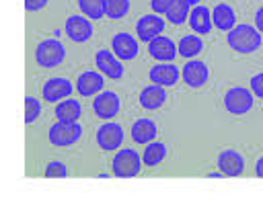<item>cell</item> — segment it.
Instances as JSON below:
<instances>
[{
    "mask_svg": "<svg viewBox=\"0 0 263 203\" xmlns=\"http://www.w3.org/2000/svg\"><path fill=\"white\" fill-rule=\"evenodd\" d=\"M195 4H197V0H171L164 16L173 25H183L187 21V16H189L191 6H195Z\"/></svg>",
    "mask_w": 263,
    "mask_h": 203,
    "instance_id": "cell-22",
    "label": "cell"
},
{
    "mask_svg": "<svg viewBox=\"0 0 263 203\" xmlns=\"http://www.w3.org/2000/svg\"><path fill=\"white\" fill-rule=\"evenodd\" d=\"M251 92H253V96H257V98H263V72L261 74H255L253 78H251Z\"/></svg>",
    "mask_w": 263,
    "mask_h": 203,
    "instance_id": "cell-30",
    "label": "cell"
},
{
    "mask_svg": "<svg viewBox=\"0 0 263 203\" xmlns=\"http://www.w3.org/2000/svg\"><path fill=\"white\" fill-rule=\"evenodd\" d=\"M164 31V21L158 14H144L138 18L136 23V35L140 37V41H152L154 37H158Z\"/></svg>",
    "mask_w": 263,
    "mask_h": 203,
    "instance_id": "cell-10",
    "label": "cell"
},
{
    "mask_svg": "<svg viewBox=\"0 0 263 203\" xmlns=\"http://www.w3.org/2000/svg\"><path fill=\"white\" fill-rule=\"evenodd\" d=\"M103 86H105L103 74L92 72V70L82 72V74L78 76V80H76V90H78V94H80V96H92V94L101 92V90H103Z\"/></svg>",
    "mask_w": 263,
    "mask_h": 203,
    "instance_id": "cell-18",
    "label": "cell"
},
{
    "mask_svg": "<svg viewBox=\"0 0 263 203\" xmlns=\"http://www.w3.org/2000/svg\"><path fill=\"white\" fill-rule=\"evenodd\" d=\"M216 164H218V170L224 176H240L242 170H245V158L236 150H224V152H220Z\"/></svg>",
    "mask_w": 263,
    "mask_h": 203,
    "instance_id": "cell-13",
    "label": "cell"
},
{
    "mask_svg": "<svg viewBox=\"0 0 263 203\" xmlns=\"http://www.w3.org/2000/svg\"><path fill=\"white\" fill-rule=\"evenodd\" d=\"M72 90H74V86L70 84V80L58 76V78H49V80L41 86V96H43V100H47V103H58V100L70 96Z\"/></svg>",
    "mask_w": 263,
    "mask_h": 203,
    "instance_id": "cell-11",
    "label": "cell"
},
{
    "mask_svg": "<svg viewBox=\"0 0 263 203\" xmlns=\"http://www.w3.org/2000/svg\"><path fill=\"white\" fill-rule=\"evenodd\" d=\"M105 2L107 0H78V8L84 16L99 21L105 16Z\"/></svg>",
    "mask_w": 263,
    "mask_h": 203,
    "instance_id": "cell-26",
    "label": "cell"
},
{
    "mask_svg": "<svg viewBox=\"0 0 263 203\" xmlns=\"http://www.w3.org/2000/svg\"><path fill=\"white\" fill-rule=\"evenodd\" d=\"M66 35L74 43H84V41H88L92 37V23L88 21V16L72 14L66 21Z\"/></svg>",
    "mask_w": 263,
    "mask_h": 203,
    "instance_id": "cell-8",
    "label": "cell"
},
{
    "mask_svg": "<svg viewBox=\"0 0 263 203\" xmlns=\"http://www.w3.org/2000/svg\"><path fill=\"white\" fill-rule=\"evenodd\" d=\"M129 10V0H107L105 2V16L117 21L123 18Z\"/></svg>",
    "mask_w": 263,
    "mask_h": 203,
    "instance_id": "cell-27",
    "label": "cell"
},
{
    "mask_svg": "<svg viewBox=\"0 0 263 203\" xmlns=\"http://www.w3.org/2000/svg\"><path fill=\"white\" fill-rule=\"evenodd\" d=\"M49 0H25V8L29 12H35V10H41Z\"/></svg>",
    "mask_w": 263,
    "mask_h": 203,
    "instance_id": "cell-32",
    "label": "cell"
},
{
    "mask_svg": "<svg viewBox=\"0 0 263 203\" xmlns=\"http://www.w3.org/2000/svg\"><path fill=\"white\" fill-rule=\"evenodd\" d=\"M253 103H255L253 92L242 88V86H232L224 94V107H226V111L230 115H245V113H249L253 109Z\"/></svg>",
    "mask_w": 263,
    "mask_h": 203,
    "instance_id": "cell-4",
    "label": "cell"
},
{
    "mask_svg": "<svg viewBox=\"0 0 263 203\" xmlns=\"http://www.w3.org/2000/svg\"><path fill=\"white\" fill-rule=\"evenodd\" d=\"M158 135V127L152 119H138L132 125V139L136 144H150Z\"/></svg>",
    "mask_w": 263,
    "mask_h": 203,
    "instance_id": "cell-21",
    "label": "cell"
},
{
    "mask_svg": "<svg viewBox=\"0 0 263 203\" xmlns=\"http://www.w3.org/2000/svg\"><path fill=\"white\" fill-rule=\"evenodd\" d=\"M148 78H150L154 84L168 88V86H175V84H177V80H179V68L173 66V64L160 62V64H156V66L150 68Z\"/></svg>",
    "mask_w": 263,
    "mask_h": 203,
    "instance_id": "cell-17",
    "label": "cell"
},
{
    "mask_svg": "<svg viewBox=\"0 0 263 203\" xmlns=\"http://www.w3.org/2000/svg\"><path fill=\"white\" fill-rule=\"evenodd\" d=\"M82 115V107L78 100L74 98H68V100H60L58 107H55V117L58 121H64V123H78Z\"/></svg>",
    "mask_w": 263,
    "mask_h": 203,
    "instance_id": "cell-23",
    "label": "cell"
},
{
    "mask_svg": "<svg viewBox=\"0 0 263 203\" xmlns=\"http://www.w3.org/2000/svg\"><path fill=\"white\" fill-rule=\"evenodd\" d=\"M185 84L189 88H201L208 78H210V72H208V66L203 62H197V59H189L185 66H183V72H181Z\"/></svg>",
    "mask_w": 263,
    "mask_h": 203,
    "instance_id": "cell-12",
    "label": "cell"
},
{
    "mask_svg": "<svg viewBox=\"0 0 263 203\" xmlns=\"http://www.w3.org/2000/svg\"><path fill=\"white\" fill-rule=\"evenodd\" d=\"M43 176H47V178H64V176H68V168H66V164L62 160H51V162H47V166L43 170Z\"/></svg>",
    "mask_w": 263,
    "mask_h": 203,
    "instance_id": "cell-29",
    "label": "cell"
},
{
    "mask_svg": "<svg viewBox=\"0 0 263 203\" xmlns=\"http://www.w3.org/2000/svg\"><path fill=\"white\" fill-rule=\"evenodd\" d=\"M255 174L259 176V178H263V156L257 160V164H255Z\"/></svg>",
    "mask_w": 263,
    "mask_h": 203,
    "instance_id": "cell-34",
    "label": "cell"
},
{
    "mask_svg": "<svg viewBox=\"0 0 263 203\" xmlns=\"http://www.w3.org/2000/svg\"><path fill=\"white\" fill-rule=\"evenodd\" d=\"M82 135V125L80 123H64L58 121L49 127V141L58 148H68L76 144Z\"/></svg>",
    "mask_w": 263,
    "mask_h": 203,
    "instance_id": "cell-5",
    "label": "cell"
},
{
    "mask_svg": "<svg viewBox=\"0 0 263 203\" xmlns=\"http://www.w3.org/2000/svg\"><path fill=\"white\" fill-rule=\"evenodd\" d=\"M119 107H121V100L119 96L113 92V90H103L95 100H92V111L99 119H113L117 113H119Z\"/></svg>",
    "mask_w": 263,
    "mask_h": 203,
    "instance_id": "cell-7",
    "label": "cell"
},
{
    "mask_svg": "<svg viewBox=\"0 0 263 203\" xmlns=\"http://www.w3.org/2000/svg\"><path fill=\"white\" fill-rule=\"evenodd\" d=\"M201 49H203V41L197 35H185L177 45V51L183 57H195L197 53H201Z\"/></svg>",
    "mask_w": 263,
    "mask_h": 203,
    "instance_id": "cell-25",
    "label": "cell"
},
{
    "mask_svg": "<svg viewBox=\"0 0 263 203\" xmlns=\"http://www.w3.org/2000/svg\"><path fill=\"white\" fill-rule=\"evenodd\" d=\"M95 64H97L99 72L111 80H119L123 76V66H121L119 57L115 53H111L109 49H99L95 55Z\"/></svg>",
    "mask_w": 263,
    "mask_h": 203,
    "instance_id": "cell-9",
    "label": "cell"
},
{
    "mask_svg": "<svg viewBox=\"0 0 263 203\" xmlns=\"http://www.w3.org/2000/svg\"><path fill=\"white\" fill-rule=\"evenodd\" d=\"M220 176H224L220 170H218V172H208V178H220Z\"/></svg>",
    "mask_w": 263,
    "mask_h": 203,
    "instance_id": "cell-35",
    "label": "cell"
},
{
    "mask_svg": "<svg viewBox=\"0 0 263 203\" xmlns=\"http://www.w3.org/2000/svg\"><path fill=\"white\" fill-rule=\"evenodd\" d=\"M212 23H214L216 29L228 33L236 25V12H234V8L230 4H226V2L216 4L214 10H212Z\"/></svg>",
    "mask_w": 263,
    "mask_h": 203,
    "instance_id": "cell-19",
    "label": "cell"
},
{
    "mask_svg": "<svg viewBox=\"0 0 263 203\" xmlns=\"http://www.w3.org/2000/svg\"><path fill=\"white\" fill-rule=\"evenodd\" d=\"M123 137H125V133H123V127L119 123L109 121L97 129V144L101 150H107V152L117 150L123 144Z\"/></svg>",
    "mask_w": 263,
    "mask_h": 203,
    "instance_id": "cell-6",
    "label": "cell"
},
{
    "mask_svg": "<svg viewBox=\"0 0 263 203\" xmlns=\"http://www.w3.org/2000/svg\"><path fill=\"white\" fill-rule=\"evenodd\" d=\"M166 158V146L162 141H150L146 144V150L142 154L144 166H158Z\"/></svg>",
    "mask_w": 263,
    "mask_h": 203,
    "instance_id": "cell-24",
    "label": "cell"
},
{
    "mask_svg": "<svg viewBox=\"0 0 263 203\" xmlns=\"http://www.w3.org/2000/svg\"><path fill=\"white\" fill-rule=\"evenodd\" d=\"M187 21H189V27H191L197 35H208V33L212 31V25H214V23H212V12H210V8L203 6V4L191 6Z\"/></svg>",
    "mask_w": 263,
    "mask_h": 203,
    "instance_id": "cell-16",
    "label": "cell"
},
{
    "mask_svg": "<svg viewBox=\"0 0 263 203\" xmlns=\"http://www.w3.org/2000/svg\"><path fill=\"white\" fill-rule=\"evenodd\" d=\"M148 51L158 62H173L179 53L175 41L171 37H164V35H158L152 41H148Z\"/></svg>",
    "mask_w": 263,
    "mask_h": 203,
    "instance_id": "cell-14",
    "label": "cell"
},
{
    "mask_svg": "<svg viewBox=\"0 0 263 203\" xmlns=\"http://www.w3.org/2000/svg\"><path fill=\"white\" fill-rule=\"evenodd\" d=\"M41 115V103L35 96H25V123L31 125Z\"/></svg>",
    "mask_w": 263,
    "mask_h": 203,
    "instance_id": "cell-28",
    "label": "cell"
},
{
    "mask_svg": "<svg viewBox=\"0 0 263 203\" xmlns=\"http://www.w3.org/2000/svg\"><path fill=\"white\" fill-rule=\"evenodd\" d=\"M142 158L136 150L132 148H125V150H119L111 162L113 166V174L119 176V178H132V176H138L140 170H142Z\"/></svg>",
    "mask_w": 263,
    "mask_h": 203,
    "instance_id": "cell-2",
    "label": "cell"
},
{
    "mask_svg": "<svg viewBox=\"0 0 263 203\" xmlns=\"http://www.w3.org/2000/svg\"><path fill=\"white\" fill-rule=\"evenodd\" d=\"M111 49H113V53H115L119 59H123V62L134 59V57L138 55V51H140L138 41H136L129 33H117V35L111 39Z\"/></svg>",
    "mask_w": 263,
    "mask_h": 203,
    "instance_id": "cell-15",
    "label": "cell"
},
{
    "mask_svg": "<svg viewBox=\"0 0 263 203\" xmlns=\"http://www.w3.org/2000/svg\"><path fill=\"white\" fill-rule=\"evenodd\" d=\"M168 2L171 0H150V6L154 10V14H164L168 8Z\"/></svg>",
    "mask_w": 263,
    "mask_h": 203,
    "instance_id": "cell-31",
    "label": "cell"
},
{
    "mask_svg": "<svg viewBox=\"0 0 263 203\" xmlns=\"http://www.w3.org/2000/svg\"><path fill=\"white\" fill-rule=\"evenodd\" d=\"M228 45L238 53H253L261 47V33L253 25H234L226 35Z\"/></svg>",
    "mask_w": 263,
    "mask_h": 203,
    "instance_id": "cell-1",
    "label": "cell"
},
{
    "mask_svg": "<svg viewBox=\"0 0 263 203\" xmlns=\"http://www.w3.org/2000/svg\"><path fill=\"white\" fill-rule=\"evenodd\" d=\"M255 27L259 33H263V6L257 8V12H255Z\"/></svg>",
    "mask_w": 263,
    "mask_h": 203,
    "instance_id": "cell-33",
    "label": "cell"
},
{
    "mask_svg": "<svg viewBox=\"0 0 263 203\" xmlns=\"http://www.w3.org/2000/svg\"><path fill=\"white\" fill-rule=\"evenodd\" d=\"M166 90L164 86H158V84H152V86H146L142 92H140V105L148 111H156L160 109L164 103H166Z\"/></svg>",
    "mask_w": 263,
    "mask_h": 203,
    "instance_id": "cell-20",
    "label": "cell"
},
{
    "mask_svg": "<svg viewBox=\"0 0 263 203\" xmlns=\"http://www.w3.org/2000/svg\"><path fill=\"white\" fill-rule=\"evenodd\" d=\"M66 57V49L58 39H45L35 47V62L41 68H58Z\"/></svg>",
    "mask_w": 263,
    "mask_h": 203,
    "instance_id": "cell-3",
    "label": "cell"
}]
</instances>
